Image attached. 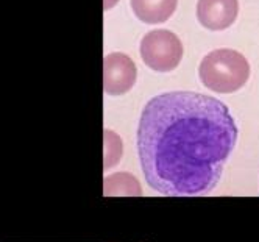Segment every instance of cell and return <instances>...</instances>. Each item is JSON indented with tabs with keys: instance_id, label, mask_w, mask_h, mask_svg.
Masks as SVG:
<instances>
[{
	"instance_id": "obj_6",
	"label": "cell",
	"mask_w": 259,
	"mask_h": 242,
	"mask_svg": "<svg viewBox=\"0 0 259 242\" xmlns=\"http://www.w3.org/2000/svg\"><path fill=\"white\" fill-rule=\"evenodd\" d=\"M178 0H132L133 13L145 24L165 22L175 13Z\"/></svg>"
},
{
	"instance_id": "obj_2",
	"label": "cell",
	"mask_w": 259,
	"mask_h": 242,
	"mask_svg": "<svg viewBox=\"0 0 259 242\" xmlns=\"http://www.w3.org/2000/svg\"><path fill=\"white\" fill-rule=\"evenodd\" d=\"M198 75L208 89L220 94H230L247 83L250 64L242 53L231 49H219L201 60Z\"/></svg>"
},
{
	"instance_id": "obj_8",
	"label": "cell",
	"mask_w": 259,
	"mask_h": 242,
	"mask_svg": "<svg viewBox=\"0 0 259 242\" xmlns=\"http://www.w3.org/2000/svg\"><path fill=\"white\" fill-rule=\"evenodd\" d=\"M106 138V161H105V167L109 169L111 166H116L117 161L122 156V142L119 139L117 135H114L113 132L106 130L105 133Z\"/></svg>"
},
{
	"instance_id": "obj_4",
	"label": "cell",
	"mask_w": 259,
	"mask_h": 242,
	"mask_svg": "<svg viewBox=\"0 0 259 242\" xmlns=\"http://www.w3.org/2000/svg\"><path fill=\"white\" fill-rule=\"evenodd\" d=\"M138 70L125 53H109L103 61V88L109 96H122L136 83Z\"/></svg>"
},
{
	"instance_id": "obj_9",
	"label": "cell",
	"mask_w": 259,
	"mask_h": 242,
	"mask_svg": "<svg viewBox=\"0 0 259 242\" xmlns=\"http://www.w3.org/2000/svg\"><path fill=\"white\" fill-rule=\"evenodd\" d=\"M116 2H117V0H105V10H109L111 7H114Z\"/></svg>"
},
{
	"instance_id": "obj_3",
	"label": "cell",
	"mask_w": 259,
	"mask_h": 242,
	"mask_svg": "<svg viewBox=\"0 0 259 242\" xmlns=\"http://www.w3.org/2000/svg\"><path fill=\"white\" fill-rule=\"evenodd\" d=\"M142 61L156 72L174 70L183 58V44L169 30H153L141 41Z\"/></svg>"
},
{
	"instance_id": "obj_1",
	"label": "cell",
	"mask_w": 259,
	"mask_h": 242,
	"mask_svg": "<svg viewBox=\"0 0 259 242\" xmlns=\"http://www.w3.org/2000/svg\"><path fill=\"white\" fill-rule=\"evenodd\" d=\"M237 139L225 103L198 92L153 97L142 109L138 153L147 184L162 195L211 192Z\"/></svg>"
},
{
	"instance_id": "obj_7",
	"label": "cell",
	"mask_w": 259,
	"mask_h": 242,
	"mask_svg": "<svg viewBox=\"0 0 259 242\" xmlns=\"http://www.w3.org/2000/svg\"><path fill=\"white\" fill-rule=\"evenodd\" d=\"M138 180L130 174H114L105 178V195H141Z\"/></svg>"
},
{
	"instance_id": "obj_5",
	"label": "cell",
	"mask_w": 259,
	"mask_h": 242,
	"mask_svg": "<svg viewBox=\"0 0 259 242\" xmlns=\"http://www.w3.org/2000/svg\"><path fill=\"white\" fill-rule=\"evenodd\" d=\"M239 13L237 0H198L197 19L212 31L225 30L236 21Z\"/></svg>"
}]
</instances>
